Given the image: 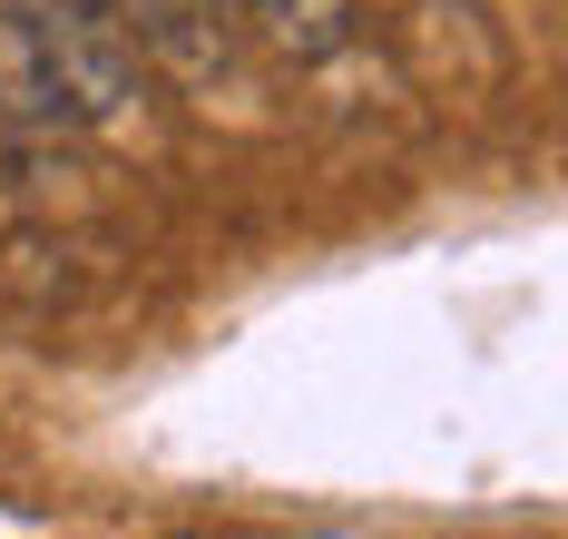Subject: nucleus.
Wrapping results in <instances>:
<instances>
[{
	"mask_svg": "<svg viewBox=\"0 0 568 539\" xmlns=\"http://www.w3.org/2000/svg\"><path fill=\"white\" fill-rule=\"evenodd\" d=\"M20 30H30V50L50 60V89L69 119H109L118 99H128V79H138V40H128V20H118V0H0Z\"/></svg>",
	"mask_w": 568,
	"mask_h": 539,
	"instance_id": "f257e3e1",
	"label": "nucleus"
},
{
	"mask_svg": "<svg viewBox=\"0 0 568 539\" xmlns=\"http://www.w3.org/2000/svg\"><path fill=\"white\" fill-rule=\"evenodd\" d=\"M118 20H128L138 60H148V50H168V60H206V40H216L226 0H118Z\"/></svg>",
	"mask_w": 568,
	"mask_h": 539,
	"instance_id": "f03ea898",
	"label": "nucleus"
}]
</instances>
